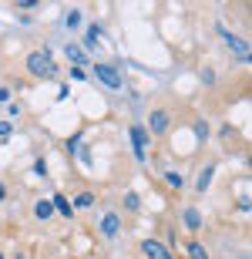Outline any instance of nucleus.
I'll return each instance as SVG.
<instances>
[{"mask_svg":"<svg viewBox=\"0 0 252 259\" xmlns=\"http://www.w3.org/2000/svg\"><path fill=\"white\" fill-rule=\"evenodd\" d=\"M24 67H27V74L37 77V81L58 74V67L51 64V54H47V51H30L27 58H24Z\"/></svg>","mask_w":252,"mask_h":259,"instance_id":"nucleus-1","label":"nucleus"},{"mask_svg":"<svg viewBox=\"0 0 252 259\" xmlns=\"http://www.w3.org/2000/svg\"><path fill=\"white\" fill-rule=\"evenodd\" d=\"M94 77L105 88H111V91H121L125 88V77H121V71L115 64H94Z\"/></svg>","mask_w":252,"mask_h":259,"instance_id":"nucleus-2","label":"nucleus"},{"mask_svg":"<svg viewBox=\"0 0 252 259\" xmlns=\"http://www.w3.org/2000/svg\"><path fill=\"white\" fill-rule=\"evenodd\" d=\"M128 135H131V152H135V158L138 162H145V155H148V145H152V138H148V132H145V125H131L128 128Z\"/></svg>","mask_w":252,"mask_h":259,"instance_id":"nucleus-3","label":"nucleus"},{"mask_svg":"<svg viewBox=\"0 0 252 259\" xmlns=\"http://www.w3.org/2000/svg\"><path fill=\"white\" fill-rule=\"evenodd\" d=\"M168 125H172V115H168L165 108H155V111H152V118H148V128H145V132H152V135H165Z\"/></svg>","mask_w":252,"mask_h":259,"instance_id":"nucleus-4","label":"nucleus"},{"mask_svg":"<svg viewBox=\"0 0 252 259\" xmlns=\"http://www.w3.org/2000/svg\"><path fill=\"white\" fill-rule=\"evenodd\" d=\"M141 252H145V259H175L172 249H168L165 242H158V239H145L141 242Z\"/></svg>","mask_w":252,"mask_h":259,"instance_id":"nucleus-5","label":"nucleus"},{"mask_svg":"<svg viewBox=\"0 0 252 259\" xmlns=\"http://www.w3.org/2000/svg\"><path fill=\"white\" fill-rule=\"evenodd\" d=\"M182 222H185V229H188V232H198V229H202V226H205L202 212L195 209V205H188V209L182 212Z\"/></svg>","mask_w":252,"mask_h":259,"instance_id":"nucleus-6","label":"nucleus"},{"mask_svg":"<svg viewBox=\"0 0 252 259\" xmlns=\"http://www.w3.org/2000/svg\"><path fill=\"white\" fill-rule=\"evenodd\" d=\"M222 37H225V44L239 54L242 61H249V40H242V37H235V34H229V30H222Z\"/></svg>","mask_w":252,"mask_h":259,"instance_id":"nucleus-7","label":"nucleus"},{"mask_svg":"<svg viewBox=\"0 0 252 259\" xmlns=\"http://www.w3.org/2000/svg\"><path fill=\"white\" fill-rule=\"evenodd\" d=\"M118 232H121V219H118V212H108L105 219H101V236H108V239H115Z\"/></svg>","mask_w":252,"mask_h":259,"instance_id":"nucleus-8","label":"nucleus"},{"mask_svg":"<svg viewBox=\"0 0 252 259\" xmlns=\"http://www.w3.org/2000/svg\"><path fill=\"white\" fill-rule=\"evenodd\" d=\"M51 205H54V212H61V215H64V219H71V212H74V205H71L68 202V195H51Z\"/></svg>","mask_w":252,"mask_h":259,"instance_id":"nucleus-9","label":"nucleus"},{"mask_svg":"<svg viewBox=\"0 0 252 259\" xmlns=\"http://www.w3.org/2000/svg\"><path fill=\"white\" fill-rule=\"evenodd\" d=\"M64 54H68L71 64H78V67H81V64H87V54L78 48V44H68V48H64Z\"/></svg>","mask_w":252,"mask_h":259,"instance_id":"nucleus-10","label":"nucleus"},{"mask_svg":"<svg viewBox=\"0 0 252 259\" xmlns=\"http://www.w3.org/2000/svg\"><path fill=\"white\" fill-rule=\"evenodd\" d=\"M34 215H37L40 222H47L51 215H54V205H51V199H40L37 205H34Z\"/></svg>","mask_w":252,"mask_h":259,"instance_id":"nucleus-11","label":"nucleus"},{"mask_svg":"<svg viewBox=\"0 0 252 259\" xmlns=\"http://www.w3.org/2000/svg\"><path fill=\"white\" fill-rule=\"evenodd\" d=\"M94 199H97L94 192H78L71 205H74V209H91V205H94Z\"/></svg>","mask_w":252,"mask_h":259,"instance_id":"nucleus-12","label":"nucleus"},{"mask_svg":"<svg viewBox=\"0 0 252 259\" xmlns=\"http://www.w3.org/2000/svg\"><path fill=\"white\" fill-rule=\"evenodd\" d=\"M101 34H105V30L97 27V24H91V27L84 30V48L91 51V48H94V44H97V37H101Z\"/></svg>","mask_w":252,"mask_h":259,"instance_id":"nucleus-13","label":"nucleus"},{"mask_svg":"<svg viewBox=\"0 0 252 259\" xmlns=\"http://www.w3.org/2000/svg\"><path fill=\"white\" fill-rule=\"evenodd\" d=\"M212 175H215V165H205L202 175H198V192H205V189L212 185Z\"/></svg>","mask_w":252,"mask_h":259,"instance_id":"nucleus-14","label":"nucleus"},{"mask_svg":"<svg viewBox=\"0 0 252 259\" xmlns=\"http://www.w3.org/2000/svg\"><path fill=\"white\" fill-rule=\"evenodd\" d=\"M188 259H209V249H205L202 242H192L188 246Z\"/></svg>","mask_w":252,"mask_h":259,"instance_id":"nucleus-15","label":"nucleus"},{"mask_svg":"<svg viewBox=\"0 0 252 259\" xmlns=\"http://www.w3.org/2000/svg\"><path fill=\"white\" fill-rule=\"evenodd\" d=\"M165 182L172 185V189H182V185H185V175L182 172H165Z\"/></svg>","mask_w":252,"mask_h":259,"instance_id":"nucleus-16","label":"nucleus"},{"mask_svg":"<svg viewBox=\"0 0 252 259\" xmlns=\"http://www.w3.org/2000/svg\"><path fill=\"white\" fill-rule=\"evenodd\" d=\"M125 205H128L131 212H138V209H141V199H138V192H128V195H125Z\"/></svg>","mask_w":252,"mask_h":259,"instance_id":"nucleus-17","label":"nucleus"},{"mask_svg":"<svg viewBox=\"0 0 252 259\" xmlns=\"http://www.w3.org/2000/svg\"><path fill=\"white\" fill-rule=\"evenodd\" d=\"M64 24H68V27L74 30V27L81 24V10H68V17H64Z\"/></svg>","mask_w":252,"mask_h":259,"instance_id":"nucleus-18","label":"nucleus"},{"mask_svg":"<svg viewBox=\"0 0 252 259\" xmlns=\"http://www.w3.org/2000/svg\"><path fill=\"white\" fill-rule=\"evenodd\" d=\"M34 175H40V179L47 175V162H44V158H37V162H34Z\"/></svg>","mask_w":252,"mask_h":259,"instance_id":"nucleus-19","label":"nucleus"},{"mask_svg":"<svg viewBox=\"0 0 252 259\" xmlns=\"http://www.w3.org/2000/svg\"><path fill=\"white\" fill-rule=\"evenodd\" d=\"M17 7L20 10H34V7H37V0H17Z\"/></svg>","mask_w":252,"mask_h":259,"instance_id":"nucleus-20","label":"nucleus"},{"mask_svg":"<svg viewBox=\"0 0 252 259\" xmlns=\"http://www.w3.org/2000/svg\"><path fill=\"white\" fill-rule=\"evenodd\" d=\"M10 95H14V88H0V105H4V101H10Z\"/></svg>","mask_w":252,"mask_h":259,"instance_id":"nucleus-21","label":"nucleus"},{"mask_svg":"<svg viewBox=\"0 0 252 259\" xmlns=\"http://www.w3.org/2000/svg\"><path fill=\"white\" fill-rule=\"evenodd\" d=\"M10 135V121H0V138H7Z\"/></svg>","mask_w":252,"mask_h":259,"instance_id":"nucleus-22","label":"nucleus"},{"mask_svg":"<svg viewBox=\"0 0 252 259\" xmlns=\"http://www.w3.org/2000/svg\"><path fill=\"white\" fill-rule=\"evenodd\" d=\"M4 199H7V185L0 182V202H4Z\"/></svg>","mask_w":252,"mask_h":259,"instance_id":"nucleus-23","label":"nucleus"},{"mask_svg":"<svg viewBox=\"0 0 252 259\" xmlns=\"http://www.w3.org/2000/svg\"><path fill=\"white\" fill-rule=\"evenodd\" d=\"M0 259H4V252H0Z\"/></svg>","mask_w":252,"mask_h":259,"instance_id":"nucleus-24","label":"nucleus"}]
</instances>
